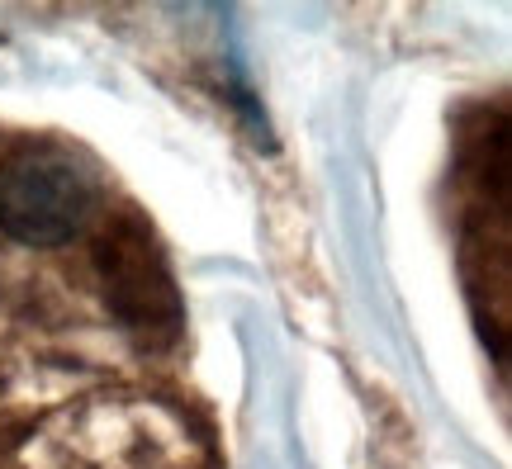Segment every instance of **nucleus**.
<instances>
[{"label": "nucleus", "instance_id": "f257e3e1", "mask_svg": "<svg viewBox=\"0 0 512 469\" xmlns=\"http://www.w3.org/2000/svg\"><path fill=\"white\" fill-rule=\"evenodd\" d=\"M100 199V171L72 147L24 143L0 157V237L15 247H67L72 237L91 233Z\"/></svg>", "mask_w": 512, "mask_h": 469}]
</instances>
